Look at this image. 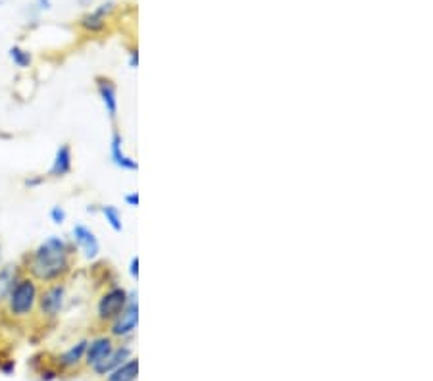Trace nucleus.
Listing matches in <instances>:
<instances>
[{
	"label": "nucleus",
	"mask_w": 433,
	"mask_h": 381,
	"mask_svg": "<svg viewBox=\"0 0 433 381\" xmlns=\"http://www.w3.org/2000/svg\"><path fill=\"white\" fill-rule=\"evenodd\" d=\"M19 277H22L19 266L8 264L0 268V302H6L10 291L14 289V285H16Z\"/></svg>",
	"instance_id": "nucleus-13"
},
{
	"label": "nucleus",
	"mask_w": 433,
	"mask_h": 381,
	"mask_svg": "<svg viewBox=\"0 0 433 381\" xmlns=\"http://www.w3.org/2000/svg\"><path fill=\"white\" fill-rule=\"evenodd\" d=\"M125 202H127V206H139V193L135 190V193H129V195H125Z\"/></svg>",
	"instance_id": "nucleus-20"
},
{
	"label": "nucleus",
	"mask_w": 433,
	"mask_h": 381,
	"mask_svg": "<svg viewBox=\"0 0 433 381\" xmlns=\"http://www.w3.org/2000/svg\"><path fill=\"white\" fill-rule=\"evenodd\" d=\"M137 323H139V302H137L135 293H129L127 305H125L124 310L114 318V323H112V335H116V337H125V335H129V333L135 332Z\"/></svg>",
	"instance_id": "nucleus-4"
},
{
	"label": "nucleus",
	"mask_w": 433,
	"mask_h": 381,
	"mask_svg": "<svg viewBox=\"0 0 433 381\" xmlns=\"http://www.w3.org/2000/svg\"><path fill=\"white\" fill-rule=\"evenodd\" d=\"M110 156H112V162H114L117 168H122V170H127V172H137V170H139V164L135 162L133 158H129L124 152V139H122L120 131L112 133Z\"/></svg>",
	"instance_id": "nucleus-9"
},
{
	"label": "nucleus",
	"mask_w": 433,
	"mask_h": 381,
	"mask_svg": "<svg viewBox=\"0 0 433 381\" xmlns=\"http://www.w3.org/2000/svg\"><path fill=\"white\" fill-rule=\"evenodd\" d=\"M72 239L77 249L83 252V257L87 260H95L100 252V243L97 239V235L83 224H75L72 229Z\"/></svg>",
	"instance_id": "nucleus-6"
},
{
	"label": "nucleus",
	"mask_w": 433,
	"mask_h": 381,
	"mask_svg": "<svg viewBox=\"0 0 433 381\" xmlns=\"http://www.w3.org/2000/svg\"><path fill=\"white\" fill-rule=\"evenodd\" d=\"M37 302H39L42 316H47V318L58 316L64 308V302H66V285L60 282L52 283L42 293H39Z\"/></svg>",
	"instance_id": "nucleus-5"
},
{
	"label": "nucleus",
	"mask_w": 433,
	"mask_h": 381,
	"mask_svg": "<svg viewBox=\"0 0 433 381\" xmlns=\"http://www.w3.org/2000/svg\"><path fill=\"white\" fill-rule=\"evenodd\" d=\"M39 300V287L33 277H19L14 289L10 291L6 305H8V312L14 318H27L37 307Z\"/></svg>",
	"instance_id": "nucleus-2"
},
{
	"label": "nucleus",
	"mask_w": 433,
	"mask_h": 381,
	"mask_svg": "<svg viewBox=\"0 0 433 381\" xmlns=\"http://www.w3.org/2000/svg\"><path fill=\"white\" fill-rule=\"evenodd\" d=\"M67 212L64 210V206H52L50 208V220L54 222L56 225H62L66 222Z\"/></svg>",
	"instance_id": "nucleus-18"
},
{
	"label": "nucleus",
	"mask_w": 433,
	"mask_h": 381,
	"mask_svg": "<svg viewBox=\"0 0 433 381\" xmlns=\"http://www.w3.org/2000/svg\"><path fill=\"white\" fill-rule=\"evenodd\" d=\"M127 298H129V293L124 287H112V289L106 291L99 298V305H97V316H99V320H102V322L114 320L124 310L125 305H127Z\"/></svg>",
	"instance_id": "nucleus-3"
},
{
	"label": "nucleus",
	"mask_w": 433,
	"mask_h": 381,
	"mask_svg": "<svg viewBox=\"0 0 433 381\" xmlns=\"http://www.w3.org/2000/svg\"><path fill=\"white\" fill-rule=\"evenodd\" d=\"M72 166H74V156H72V147L64 143L60 145L56 154H54V160H52V166H50L49 175L50 177H64L72 172Z\"/></svg>",
	"instance_id": "nucleus-10"
},
{
	"label": "nucleus",
	"mask_w": 433,
	"mask_h": 381,
	"mask_svg": "<svg viewBox=\"0 0 433 381\" xmlns=\"http://www.w3.org/2000/svg\"><path fill=\"white\" fill-rule=\"evenodd\" d=\"M70 245L66 241L52 235L29 254L27 262V272L31 274L35 282L56 283L64 279L72 268V258H70Z\"/></svg>",
	"instance_id": "nucleus-1"
},
{
	"label": "nucleus",
	"mask_w": 433,
	"mask_h": 381,
	"mask_svg": "<svg viewBox=\"0 0 433 381\" xmlns=\"http://www.w3.org/2000/svg\"><path fill=\"white\" fill-rule=\"evenodd\" d=\"M137 373H139V360L129 358L127 362L116 368L114 372H110L108 381H135L137 380Z\"/></svg>",
	"instance_id": "nucleus-14"
},
{
	"label": "nucleus",
	"mask_w": 433,
	"mask_h": 381,
	"mask_svg": "<svg viewBox=\"0 0 433 381\" xmlns=\"http://www.w3.org/2000/svg\"><path fill=\"white\" fill-rule=\"evenodd\" d=\"M87 345H89V341H79L77 345H74L72 348H67L66 352L60 357V364L64 366V368H72V366L79 364V360L85 357V350H87Z\"/></svg>",
	"instance_id": "nucleus-15"
},
{
	"label": "nucleus",
	"mask_w": 433,
	"mask_h": 381,
	"mask_svg": "<svg viewBox=\"0 0 433 381\" xmlns=\"http://www.w3.org/2000/svg\"><path fill=\"white\" fill-rule=\"evenodd\" d=\"M129 275H131L133 279L139 277V258L137 257L131 258V262H129Z\"/></svg>",
	"instance_id": "nucleus-19"
},
{
	"label": "nucleus",
	"mask_w": 433,
	"mask_h": 381,
	"mask_svg": "<svg viewBox=\"0 0 433 381\" xmlns=\"http://www.w3.org/2000/svg\"><path fill=\"white\" fill-rule=\"evenodd\" d=\"M95 81H97V91H99L100 100H102V104H104V108H106V114L110 116V120H116L117 117L116 85L112 83V79H108V77H102V75H99Z\"/></svg>",
	"instance_id": "nucleus-8"
},
{
	"label": "nucleus",
	"mask_w": 433,
	"mask_h": 381,
	"mask_svg": "<svg viewBox=\"0 0 433 381\" xmlns=\"http://www.w3.org/2000/svg\"><path fill=\"white\" fill-rule=\"evenodd\" d=\"M112 348L114 347H112V339H110V337H99V339L91 341V343L87 345V350H85L87 364L95 368L100 360H104V358L108 357L110 352H112Z\"/></svg>",
	"instance_id": "nucleus-11"
},
{
	"label": "nucleus",
	"mask_w": 433,
	"mask_h": 381,
	"mask_svg": "<svg viewBox=\"0 0 433 381\" xmlns=\"http://www.w3.org/2000/svg\"><path fill=\"white\" fill-rule=\"evenodd\" d=\"M42 181H44V177H27V179L24 181V185L25 187H29V189H31V187H37V185H41Z\"/></svg>",
	"instance_id": "nucleus-21"
},
{
	"label": "nucleus",
	"mask_w": 433,
	"mask_h": 381,
	"mask_svg": "<svg viewBox=\"0 0 433 381\" xmlns=\"http://www.w3.org/2000/svg\"><path fill=\"white\" fill-rule=\"evenodd\" d=\"M99 212L104 216V220L108 222V225L116 233H122L124 229V224H122V214L114 204H104V206H99Z\"/></svg>",
	"instance_id": "nucleus-16"
},
{
	"label": "nucleus",
	"mask_w": 433,
	"mask_h": 381,
	"mask_svg": "<svg viewBox=\"0 0 433 381\" xmlns=\"http://www.w3.org/2000/svg\"><path fill=\"white\" fill-rule=\"evenodd\" d=\"M116 8V4L114 2H104V4H100L99 8L92 10L89 14H85L81 19H79V27L87 31V33H100V31H104V27H106V17L114 12Z\"/></svg>",
	"instance_id": "nucleus-7"
},
{
	"label": "nucleus",
	"mask_w": 433,
	"mask_h": 381,
	"mask_svg": "<svg viewBox=\"0 0 433 381\" xmlns=\"http://www.w3.org/2000/svg\"><path fill=\"white\" fill-rule=\"evenodd\" d=\"M8 56L10 60H12L17 67H22V70H24V67H29L31 66V62H33L31 54H29L27 50L22 49V47H10Z\"/></svg>",
	"instance_id": "nucleus-17"
},
{
	"label": "nucleus",
	"mask_w": 433,
	"mask_h": 381,
	"mask_svg": "<svg viewBox=\"0 0 433 381\" xmlns=\"http://www.w3.org/2000/svg\"><path fill=\"white\" fill-rule=\"evenodd\" d=\"M81 2H83V4H87V2H91V0H81Z\"/></svg>",
	"instance_id": "nucleus-23"
},
{
	"label": "nucleus",
	"mask_w": 433,
	"mask_h": 381,
	"mask_svg": "<svg viewBox=\"0 0 433 381\" xmlns=\"http://www.w3.org/2000/svg\"><path fill=\"white\" fill-rule=\"evenodd\" d=\"M137 66H139V54H137V50H131L129 52V67L137 70Z\"/></svg>",
	"instance_id": "nucleus-22"
},
{
	"label": "nucleus",
	"mask_w": 433,
	"mask_h": 381,
	"mask_svg": "<svg viewBox=\"0 0 433 381\" xmlns=\"http://www.w3.org/2000/svg\"><path fill=\"white\" fill-rule=\"evenodd\" d=\"M129 355H131V350L127 347L112 348V352H110L108 357L104 358V360H100L99 364L95 366V372L99 373V375L114 372L116 368H120V366L124 364L125 360H129Z\"/></svg>",
	"instance_id": "nucleus-12"
}]
</instances>
